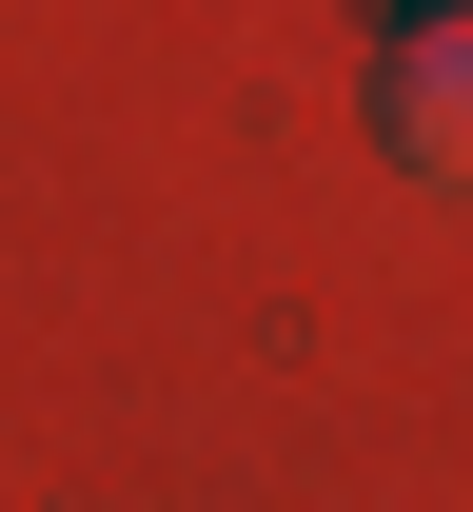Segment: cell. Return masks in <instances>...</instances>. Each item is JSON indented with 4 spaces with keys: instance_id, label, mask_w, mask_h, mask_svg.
I'll return each mask as SVG.
<instances>
[{
    "instance_id": "obj_1",
    "label": "cell",
    "mask_w": 473,
    "mask_h": 512,
    "mask_svg": "<svg viewBox=\"0 0 473 512\" xmlns=\"http://www.w3.org/2000/svg\"><path fill=\"white\" fill-rule=\"evenodd\" d=\"M375 138L395 178H473V0H375Z\"/></svg>"
}]
</instances>
